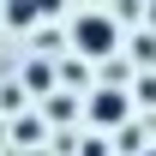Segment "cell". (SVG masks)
I'll return each instance as SVG.
<instances>
[{
    "label": "cell",
    "mask_w": 156,
    "mask_h": 156,
    "mask_svg": "<svg viewBox=\"0 0 156 156\" xmlns=\"http://www.w3.org/2000/svg\"><path fill=\"white\" fill-rule=\"evenodd\" d=\"M72 48L84 60H114L120 54V24L108 18V12H84V18L72 24Z\"/></svg>",
    "instance_id": "1"
},
{
    "label": "cell",
    "mask_w": 156,
    "mask_h": 156,
    "mask_svg": "<svg viewBox=\"0 0 156 156\" xmlns=\"http://www.w3.org/2000/svg\"><path fill=\"white\" fill-rule=\"evenodd\" d=\"M78 156H114V150H108L102 138H90V144H78Z\"/></svg>",
    "instance_id": "6"
},
{
    "label": "cell",
    "mask_w": 156,
    "mask_h": 156,
    "mask_svg": "<svg viewBox=\"0 0 156 156\" xmlns=\"http://www.w3.org/2000/svg\"><path fill=\"white\" fill-rule=\"evenodd\" d=\"M84 114H90V126H96V132H120V126L132 120V102H126V90H90Z\"/></svg>",
    "instance_id": "2"
},
{
    "label": "cell",
    "mask_w": 156,
    "mask_h": 156,
    "mask_svg": "<svg viewBox=\"0 0 156 156\" xmlns=\"http://www.w3.org/2000/svg\"><path fill=\"white\" fill-rule=\"evenodd\" d=\"M132 54L144 60V66H150V60H156V30H144V36H132Z\"/></svg>",
    "instance_id": "4"
},
{
    "label": "cell",
    "mask_w": 156,
    "mask_h": 156,
    "mask_svg": "<svg viewBox=\"0 0 156 156\" xmlns=\"http://www.w3.org/2000/svg\"><path fill=\"white\" fill-rule=\"evenodd\" d=\"M138 156H156V144H150V150H138Z\"/></svg>",
    "instance_id": "8"
},
{
    "label": "cell",
    "mask_w": 156,
    "mask_h": 156,
    "mask_svg": "<svg viewBox=\"0 0 156 156\" xmlns=\"http://www.w3.org/2000/svg\"><path fill=\"white\" fill-rule=\"evenodd\" d=\"M36 12H42V18H48V12H60V0H36Z\"/></svg>",
    "instance_id": "7"
},
{
    "label": "cell",
    "mask_w": 156,
    "mask_h": 156,
    "mask_svg": "<svg viewBox=\"0 0 156 156\" xmlns=\"http://www.w3.org/2000/svg\"><path fill=\"white\" fill-rule=\"evenodd\" d=\"M36 18H42L36 0H6V24H18V30H24V24H36Z\"/></svg>",
    "instance_id": "3"
},
{
    "label": "cell",
    "mask_w": 156,
    "mask_h": 156,
    "mask_svg": "<svg viewBox=\"0 0 156 156\" xmlns=\"http://www.w3.org/2000/svg\"><path fill=\"white\" fill-rule=\"evenodd\" d=\"M138 102H150V108H156V78H150V72L138 78Z\"/></svg>",
    "instance_id": "5"
}]
</instances>
